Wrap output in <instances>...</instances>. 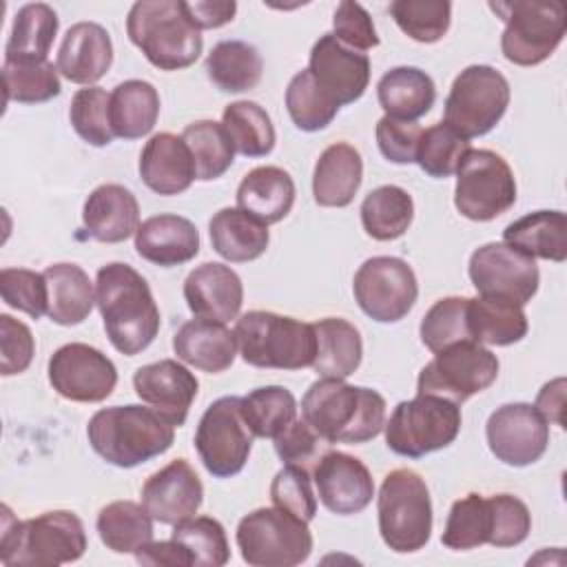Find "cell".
Here are the masks:
<instances>
[{
  "label": "cell",
  "mask_w": 567,
  "mask_h": 567,
  "mask_svg": "<svg viewBox=\"0 0 567 567\" xmlns=\"http://www.w3.org/2000/svg\"><path fill=\"white\" fill-rule=\"evenodd\" d=\"M95 306L111 346L135 357L146 350L159 332V308L146 279L128 264L111 261L97 270Z\"/></svg>",
  "instance_id": "1"
},
{
  "label": "cell",
  "mask_w": 567,
  "mask_h": 567,
  "mask_svg": "<svg viewBox=\"0 0 567 567\" xmlns=\"http://www.w3.org/2000/svg\"><path fill=\"white\" fill-rule=\"evenodd\" d=\"M301 419L326 443H365L385 425V399L343 379L321 377L301 399Z\"/></svg>",
  "instance_id": "2"
},
{
  "label": "cell",
  "mask_w": 567,
  "mask_h": 567,
  "mask_svg": "<svg viewBox=\"0 0 567 567\" xmlns=\"http://www.w3.org/2000/svg\"><path fill=\"white\" fill-rule=\"evenodd\" d=\"M86 436L97 456L131 470L168 452L175 441V425L153 408L111 405L91 416Z\"/></svg>",
  "instance_id": "3"
},
{
  "label": "cell",
  "mask_w": 567,
  "mask_h": 567,
  "mask_svg": "<svg viewBox=\"0 0 567 567\" xmlns=\"http://www.w3.org/2000/svg\"><path fill=\"white\" fill-rule=\"evenodd\" d=\"M86 532L78 514L69 509L44 512L35 518L16 520L2 505L0 560L7 567H55L82 558Z\"/></svg>",
  "instance_id": "4"
},
{
  "label": "cell",
  "mask_w": 567,
  "mask_h": 567,
  "mask_svg": "<svg viewBox=\"0 0 567 567\" xmlns=\"http://www.w3.org/2000/svg\"><path fill=\"white\" fill-rule=\"evenodd\" d=\"M128 40L159 71H179L197 62L204 49L182 0H140L126 16Z\"/></svg>",
  "instance_id": "5"
},
{
  "label": "cell",
  "mask_w": 567,
  "mask_h": 567,
  "mask_svg": "<svg viewBox=\"0 0 567 567\" xmlns=\"http://www.w3.org/2000/svg\"><path fill=\"white\" fill-rule=\"evenodd\" d=\"M241 359L255 368L301 370L312 368L317 337L312 323L270 310H250L235 323Z\"/></svg>",
  "instance_id": "6"
},
{
  "label": "cell",
  "mask_w": 567,
  "mask_h": 567,
  "mask_svg": "<svg viewBox=\"0 0 567 567\" xmlns=\"http://www.w3.org/2000/svg\"><path fill=\"white\" fill-rule=\"evenodd\" d=\"M379 534L396 554H412L432 536V498L423 476L399 467L385 474L377 496Z\"/></svg>",
  "instance_id": "7"
},
{
  "label": "cell",
  "mask_w": 567,
  "mask_h": 567,
  "mask_svg": "<svg viewBox=\"0 0 567 567\" xmlns=\"http://www.w3.org/2000/svg\"><path fill=\"white\" fill-rule=\"evenodd\" d=\"M461 405L436 394H416L396 403L385 421L388 447L408 458H421L454 443L461 432Z\"/></svg>",
  "instance_id": "8"
},
{
  "label": "cell",
  "mask_w": 567,
  "mask_h": 567,
  "mask_svg": "<svg viewBox=\"0 0 567 567\" xmlns=\"http://www.w3.org/2000/svg\"><path fill=\"white\" fill-rule=\"evenodd\" d=\"M489 9L505 22L501 51L512 64L536 66L545 62L565 38V7L558 0L489 2Z\"/></svg>",
  "instance_id": "9"
},
{
  "label": "cell",
  "mask_w": 567,
  "mask_h": 567,
  "mask_svg": "<svg viewBox=\"0 0 567 567\" xmlns=\"http://www.w3.org/2000/svg\"><path fill=\"white\" fill-rule=\"evenodd\" d=\"M235 538L244 563L252 567H295L312 551L308 523L279 507H259L246 514Z\"/></svg>",
  "instance_id": "10"
},
{
  "label": "cell",
  "mask_w": 567,
  "mask_h": 567,
  "mask_svg": "<svg viewBox=\"0 0 567 567\" xmlns=\"http://www.w3.org/2000/svg\"><path fill=\"white\" fill-rule=\"evenodd\" d=\"M509 82L489 64H470L452 82L443 122L465 140L487 135L509 106Z\"/></svg>",
  "instance_id": "11"
},
{
  "label": "cell",
  "mask_w": 567,
  "mask_h": 567,
  "mask_svg": "<svg viewBox=\"0 0 567 567\" xmlns=\"http://www.w3.org/2000/svg\"><path fill=\"white\" fill-rule=\"evenodd\" d=\"M516 202L509 164L489 148H470L456 168L454 206L472 221H492Z\"/></svg>",
  "instance_id": "12"
},
{
  "label": "cell",
  "mask_w": 567,
  "mask_h": 567,
  "mask_svg": "<svg viewBox=\"0 0 567 567\" xmlns=\"http://www.w3.org/2000/svg\"><path fill=\"white\" fill-rule=\"evenodd\" d=\"M498 377V359L492 350L476 341H458L443 348L423 365L416 394H436L454 403L487 390Z\"/></svg>",
  "instance_id": "13"
},
{
  "label": "cell",
  "mask_w": 567,
  "mask_h": 567,
  "mask_svg": "<svg viewBox=\"0 0 567 567\" xmlns=\"http://www.w3.org/2000/svg\"><path fill=\"white\" fill-rule=\"evenodd\" d=\"M255 434L241 414V396H221L202 414L195 430V450L215 478L239 474L250 456Z\"/></svg>",
  "instance_id": "14"
},
{
  "label": "cell",
  "mask_w": 567,
  "mask_h": 567,
  "mask_svg": "<svg viewBox=\"0 0 567 567\" xmlns=\"http://www.w3.org/2000/svg\"><path fill=\"white\" fill-rule=\"evenodd\" d=\"M354 301L379 323L401 321L419 297V284L412 266L401 257H370L354 272Z\"/></svg>",
  "instance_id": "15"
},
{
  "label": "cell",
  "mask_w": 567,
  "mask_h": 567,
  "mask_svg": "<svg viewBox=\"0 0 567 567\" xmlns=\"http://www.w3.org/2000/svg\"><path fill=\"white\" fill-rule=\"evenodd\" d=\"M467 275L481 297L507 299L518 306L532 301L540 284L536 261L505 241L478 246L470 257Z\"/></svg>",
  "instance_id": "16"
},
{
  "label": "cell",
  "mask_w": 567,
  "mask_h": 567,
  "mask_svg": "<svg viewBox=\"0 0 567 567\" xmlns=\"http://www.w3.org/2000/svg\"><path fill=\"white\" fill-rule=\"evenodd\" d=\"M49 383L66 401L100 403L117 385L115 363L89 343H64L49 359Z\"/></svg>",
  "instance_id": "17"
},
{
  "label": "cell",
  "mask_w": 567,
  "mask_h": 567,
  "mask_svg": "<svg viewBox=\"0 0 567 567\" xmlns=\"http://www.w3.org/2000/svg\"><path fill=\"white\" fill-rule=\"evenodd\" d=\"M489 452L509 467L536 463L549 445V423L529 403L496 408L485 425Z\"/></svg>",
  "instance_id": "18"
},
{
  "label": "cell",
  "mask_w": 567,
  "mask_h": 567,
  "mask_svg": "<svg viewBox=\"0 0 567 567\" xmlns=\"http://www.w3.org/2000/svg\"><path fill=\"white\" fill-rule=\"evenodd\" d=\"M308 71L317 86L339 104V109L357 102L370 82L368 55L341 44L332 33L321 35L312 44Z\"/></svg>",
  "instance_id": "19"
},
{
  "label": "cell",
  "mask_w": 567,
  "mask_h": 567,
  "mask_svg": "<svg viewBox=\"0 0 567 567\" xmlns=\"http://www.w3.org/2000/svg\"><path fill=\"white\" fill-rule=\"evenodd\" d=\"M317 496L337 516L363 512L374 496V481L363 461L346 452H323L312 470Z\"/></svg>",
  "instance_id": "20"
},
{
  "label": "cell",
  "mask_w": 567,
  "mask_h": 567,
  "mask_svg": "<svg viewBox=\"0 0 567 567\" xmlns=\"http://www.w3.org/2000/svg\"><path fill=\"white\" fill-rule=\"evenodd\" d=\"M135 394L155 412H159L171 425L186 423L188 410L197 396V377L175 359H159L146 363L133 374Z\"/></svg>",
  "instance_id": "21"
},
{
  "label": "cell",
  "mask_w": 567,
  "mask_h": 567,
  "mask_svg": "<svg viewBox=\"0 0 567 567\" xmlns=\"http://www.w3.org/2000/svg\"><path fill=\"white\" fill-rule=\"evenodd\" d=\"M204 503V485L188 461L175 458L142 485V505L153 520L175 525L197 514Z\"/></svg>",
  "instance_id": "22"
},
{
  "label": "cell",
  "mask_w": 567,
  "mask_h": 567,
  "mask_svg": "<svg viewBox=\"0 0 567 567\" xmlns=\"http://www.w3.org/2000/svg\"><path fill=\"white\" fill-rule=\"evenodd\" d=\"M184 299L197 319L228 323L239 317L244 284L230 266L206 261L188 272L184 281Z\"/></svg>",
  "instance_id": "23"
},
{
  "label": "cell",
  "mask_w": 567,
  "mask_h": 567,
  "mask_svg": "<svg viewBox=\"0 0 567 567\" xmlns=\"http://www.w3.org/2000/svg\"><path fill=\"white\" fill-rule=\"evenodd\" d=\"M113 64V42L97 22H75L62 38L55 66L73 84H95Z\"/></svg>",
  "instance_id": "24"
},
{
  "label": "cell",
  "mask_w": 567,
  "mask_h": 567,
  "mask_svg": "<svg viewBox=\"0 0 567 567\" xmlns=\"http://www.w3.org/2000/svg\"><path fill=\"white\" fill-rule=\"evenodd\" d=\"M140 177L157 195H179L197 179V168L182 135L155 133L140 153Z\"/></svg>",
  "instance_id": "25"
},
{
  "label": "cell",
  "mask_w": 567,
  "mask_h": 567,
  "mask_svg": "<svg viewBox=\"0 0 567 567\" xmlns=\"http://www.w3.org/2000/svg\"><path fill=\"white\" fill-rule=\"evenodd\" d=\"M135 250L148 264L173 268L197 257L199 230L182 215L162 213L144 219L135 230Z\"/></svg>",
  "instance_id": "26"
},
{
  "label": "cell",
  "mask_w": 567,
  "mask_h": 567,
  "mask_svg": "<svg viewBox=\"0 0 567 567\" xmlns=\"http://www.w3.org/2000/svg\"><path fill=\"white\" fill-rule=\"evenodd\" d=\"M82 224L91 239L120 244L140 226L137 197L122 184H100L84 202Z\"/></svg>",
  "instance_id": "27"
},
{
  "label": "cell",
  "mask_w": 567,
  "mask_h": 567,
  "mask_svg": "<svg viewBox=\"0 0 567 567\" xmlns=\"http://www.w3.org/2000/svg\"><path fill=\"white\" fill-rule=\"evenodd\" d=\"M173 350L179 361L219 374L228 370L237 354V337L219 321L190 319L173 337Z\"/></svg>",
  "instance_id": "28"
},
{
  "label": "cell",
  "mask_w": 567,
  "mask_h": 567,
  "mask_svg": "<svg viewBox=\"0 0 567 567\" xmlns=\"http://www.w3.org/2000/svg\"><path fill=\"white\" fill-rule=\"evenodd\" d=\"M363 179L361 153L348 144H330L317 159L312 173V195L319 206L346 208L352 204Z\"/></svg>",
  "instance_id": "29"
},
{
  "label": "cell",
  "mask_w": 567,
  "mask_h": 567,
  "mask_svg": "<svg viewBox=\"0 0 567 567\" xmlns=\"http://www.w3.org/2000/svg\"><path fill=\"white\" fill-rule=\"evenodd\" d=\"M295 182L279 166H257L244 175L237 186V208L252 215L261 224L281 221L295 204Z\"/></svg>",
  "instance_id": "30"
},
{
  "label": "cell",
  "mask_w": 567,
  "mask_h": 567,
  "mask_svg": "<svg viewBox=\"0 0 567 567\" xmlns=\"http://www.w3.org/2000/svg\"><path fill=\"white\" fill-rule=\"evenodd\" d=\"M503 241L532 259H567V217L563 210H536L503 230Z\"/></svg>",
  "instance_id": "31"
},
{
  "label": "cell",
  "mask_w": 567,
  "mask_h": 567,
  "mask_svg": "<svg viewBox=\"0 0 567 567\" xmlns=\"http://www.w3.org/2000/svg\"><path fill=\"white\" fill-rule=\"evenodd\" d=\"M213 250L233 264L261 257L270 244L268 226L241 208H221L208 221Z\"/></svg>",
  "instance_id": "32"
},
{
  "label": "cell",
  "mask_w": 567,
  "mask_h": 567,
  "mask_svg": "<svg viewBox=\"0 0 567 567\" xmlns=\"http://www.w3.org/2000/svg\"><path fill=\"white\" fill-rule=\"evenodd\" d=\"M317 337V354L312 370L319 377L346 379L357 372L363 359L361 332L341 317H326L312 323Z\"/></svg>",
  "instance_id": "33"
},
{
  "label": "cell",
  "mask_w": 567,
  "mask_h": 567,
  "mask_svg": "<svg viewBox=\"0 0 567 567\" xmlns=\"http://www.w3.org/2000/svg\"><path fill=\"white\" fill-rule=\"evenodd\" d=\"M377 97L385 115L414 122L434 106L436 86L434 80L416 66H394L379 80Z\"/></svg>",
  "instance_id": "34"
},
{
  "label": "cell",
  "mask_w": 567,
  "mask_h": 567,
  "mask_svg": "<svg viewBox=\"0 0 567 567\" xmlns=\"http://www.w3.org/2000/svg\"><path fill=\"white\" fill-rule=\"evenodd\" d=\"M109 117L115 137L140 140L159 117V93L146 80H126L111 91Z\"/></svg>",
  "instance_id": "35"
},
{
  "label": "cell",
  "mask_w": 567,
  "mask_h": 567,
  "mask_svg": "<svg viewBox=\"0 0 567 567\" xmlns=\"http://www.w3.org/2000/svg\"><path fill=\"white\" fill-rule=\"evenodd\" d=\"M467 330L481 346H512L527 334L529 323L523 306L478 295L467 301Z\"/></svg>",
  "instance_id": "36"
},
{
  "label": "cell",
  "mask_w": 567,
  "mask_h": 567,
  "mask_svg": "<svg viewBox=\"0 0 567 567\" xmlns=\"http://www.w3.org/2000/svg\"><path fill=\"white\" fill-rule=\"evenodd\" d=\"M49 284V319L58 326L82 323L93 306L95 290L89 275L78 264H53L44 270Z\"/></svg>",
  "instance_id": "37"
},
{
  "label": "cell",
  "mask_w": 567,
  "mask_h": 567,
  "mask_svg": "<svg viewBox=\"0 0 567 567\" xmlns=\"http://www.w3.org/2000/svg\"><path fill=\"white\" fill-rule=\"evenodd\" d=\"M261 73V53L244 40H221L206 58V75L224 93H244L255 89Z\"/></svg>",
  "instance_id": "38"
},
{
  "label": "cell",
  "mask_w": 567,
  "mask_h": 567,
  "mask_svg": "<svg viewBox=\"0 0 567 567\" xmlns=\"http://www.w3.org/2000/svg\"><path fill=\"white\" fill-rule=\"evenodd\" d=\"M58 13L47 2H31L18 9L4 47V60H47L58 35Z\"/></svg>",
  "instance_id": "39"
},
{
  "label": "cell",
  "mask_w": 567,
  "mask_h": 567,
  "mask_svg": "<svg viewBox=\"0 0 567 567\" xmlns=\"http://www.w3.org/2000/svg\"><path fill=\"white\" fill-rule=\"evenodd\" d=\"M363 230L377 241H392L405 235L414 219L412 195L394 184L379 186L361 202Z\"/></svg>",
  "instance_id": "40"
},
{
  "label": "cell",
  "mask_w": 567,
  "mask_h": 567,
  "mask_svg": "<svg viewBox=\"0 0 567 567\" xmlns=\"http://www.w3.org/2000/svg\"><path fill=\"white\" fill-rule=\"evenodd\" d=\"M95 529L106 549L115 554H135L153 540V518L133 501H113L97 514Z\"/></svg>",
  "instance_id": "41"
},
{
  "label": "cell",
  "mask_w": 567,
  "mask_h": 567,
  "mask_svg": "<svg viewBox=\"0 0 567 567\" xmlns=\"http://www.w3.org/2000/svg\"><path fill=\"white\" fill-rule=\"evenodd\" d=\"M233 146L244 157H266L272 153L277 135L266 109L250 100L230 102L221 113Z\"/></svg>",
  "instance_id": "42"
},
{
  "label": "cell",
  "mask_w": 567,
  "mask_h": 567,
  "mask_svg": "<svg viewBox=\"0 0 567 567\" xmlns=\"http://www.w3.org/2000/svg\"><path fill=\"white\" fill-rule=\"evenodd\" d=\"M182 140L193 153L197 179L202 182L221 177L235 162V146L221 122L197 120L182 131Z\"/></svg>",
  "instance_id": "43"
},
{
  "label": "cell",
  "mask_w": 567,
  "mask_h": 567,
  "mask_svg": "<svg viewBox=\"0 0 567 567\" xmlns=\"http://www.w3.org/2000/svg\"><path fill=\"white\" fill-rule=\"evenodd\" d=\"M58 66L49 60H4L2 82L7 102L40 104L60 95Z\"/></svg>",
  "instance_id": "44"
},
{
  "label": "cell",
  "mask_w": 567,
  "mask_h": 567,
  "mask_svg": "<svg viewBox=\"0 0 567 567\" xmlns=\"http://www.w3.org/2000/svg\"><path fill=\"white\" fill-rule=\"evenodd\" d=\"M241 414L259 439H275L297 419V401L284 385H264L241 396Z\"/></svg>",
  "instance_id": "45"
},
{
  "label": "cell",
  "mask_w": 567,
  "mask_h": 567,
  "mask_svg": "<svg viewBox=\"0 0 567 567\" xmlns=\"http://www.w3.org/2000/svg\"><path fill=\"white\" fill-rule=\"evenodd\" d=\"M492 536L489 503L481 494H467L452 503L441 543L454 551L476 549L487 545Z\"/></svg>",
  "instance_id": "46"
},
{
  "label": "cell",
  "mask_w": 567,
  "mask_h": 567,
  "mask_svg": "<svg viewBox=\"0 0 567 567\" xmlns=\"http://www.w3.org/2000/svg\"><path fill=\"white\" fill-rule=\"evenodd\" d=\"M177 540L193 558V567H221L230 558L224 525L213 516H190L173 525Z\"/></svg>",
  "instance_id": "47"
},
{
  "label": "cell",
  "mask_w": 567,
  "mask_h": 567,
  "mask_svg": "<svg viewBox=\"0 0 567 567\" xmlns=\"http://www.w3.org/2000/svg\"><path fill=\"white\" fill-rule=\"evenodd\" d=\"M286 109L292 124L299 131L315 133L323 131L339 113V104H334L312 80L310 71L303 69L292 75L286 89Z\"/></svg>",
  "instance_id": "48"
},
{
  "label": "cell",
  "mask_w": 567,
  "mask_h": 567,
  "mask_svg": "<svg viewBox=\"0 0 567 567\" xmlns=\"http://www.w3.org/2000/svg\"><path fill=\"white\" fill-rule=\"evenodd\" d=\"M388 11L396 27L421 44L439 42L452 20V4L447 0H394Z\"/></svg>",
  "instance_id": "49"
},
{
  "label": "cell",
  "mask_w": 567,
  "mask_h": 567,
  "mask_svg": "<svg viewBox=\"0 0 567 567\" xmlns=\"http://www.w3.org/2000/svg\"><path fill=\"white\" fill-rule=\"evenodd\" d=\"M470 297H443L421 319L419 334L430 352H441L458 341H472L467 330Z\"/></svg>",
  "instance_id": "50"
},
{
  "label": "cell",
  "mask_w": 567,
  "mask_h": 567,
  "mask_svg": "<svg viewBox=\"0 0 567 567\" xmlns=\"http://www.w3.org/2000/svg\"><path fill=\"white\" fill-rule=\"evenodd\" d=\"M470 140L458 135L445 122H439L421 133L416 164L423 173L436 179H445L456 173L461 159L470 151Z\"/></svg>",
  "instance_id": "51"
},
{
  "label": "cell",
  "mask_w": 567,
  "mask_h": 567,
  "mask_svg": "<svg viewBox=\"0 0 567 567\" xmlns=\"http://www.w3.org/2000/svg\"><path fill=\"white\" fill-rule=\"evenodd\" d=\"M109 100L111 93H106L102 86H86L80 89L69 109V120L73 131L91 146H109L113 142V128L109 117Z\"/></svg>",
  "instance_id": "52"
},
{
  "label": "cell",
  "mask_w": 567,
  "mask_h": 567,
  "mask_svg": "<svg viewBox=\"0 0 567 567\" xmlns=\"http://www.w3.org/2000/svg\"><path fill=\"white\" fill-rule=\"evenodd\" d=\"M0 295L9 308L20 310L31 319H40L49 312V284L44 272L29 268H2Z\"/></svg>",
  "instance_id": "53"
},
{
  "label": "cell",
  "mask_w": 567,
  "mask_h": 567,
  "mask_svg": "<svg viewBox=\"0 0 567 567\" xmlns=\"http://www.w3.org/2000/svg\"><path fill=\"white\" fill-rule=\"evenodd\" d=\"M270 498L275 507L286 509L306 523H310L317 514L312 481L308 470L301 465H286L275 474L270 483Z\"/></svg>",
  "instance_id": "54"
},
{
  "label": "cell",
  "mask_w": 567,
  "mask_h": 567,
  "mask_svg": "<svg viewBox=\"0 0 567 567\" xmlns=\"http://www.w3.org/2000/svg\"><path fill=\"white\" fill-rule=\"evenodd\" d=\"M492 512V536L487 545L516 547L532 532V514L527 505L512 494L487 496Z\"/></svg>",
  "instance_id": "55"
},
{
  "label": "cell",
  "mask_w": 567,
  "mask_h": 567,
  "mask_svg": "<svg viewBox=\"0 0 567 567\" xmlns=\"http://www.w3.org/2000/svg\"><path fill=\"white\" fill-rule=\"evenodd\" d=\"M332 35L341 44L361 53L379 47V35L370 13L363 4L352 0H343L337 4L332 16Z\"/></svg>",
  "instance_id": "56"
},
{
  "label": "cell",
  "mask_w": 567,
  "mask_h": 567,
  "mask_svg": "<svg viewBox=\"0 0 567 567\" xmlns=\"http://www.w3.org/2000/svg\"><path fill=\"white\" fill-rule=\"evenodd\" d=\"M423 128L414 122L396 120L390 115H383L377 122V144L381 155L392 164H412L416 162V151L421 142Z\"/></svg>",
  "instance_id": "57"
},
{
  "label": "cell",
  "mask_w": 567,
  "mask_h": 567,
  "mask_svg": "<svg viewBox=\"0 0 567 567\" xmlns=\"http://www.w3.org/2000/svg\"><path fill=\"white\" fill-rule=\"evenodd\" d=\"M35 354V341L27 323L0 315V372L2 377L24 372Z\"/></svg>",
  "instance_id": "58"
},
{
  "label": "cell",
  "mask_w": 567,
  "mask_h": 567,
  "mask_svg": "<svg viewBox=\"0 0 567 567\" xmlns=\"http://www.w3.org/2000/svg\"><path fill=\"white\" fill-rule=\"evenodd\" d=\"M321 441L323 439L303 419H295L284 432L275 436V452L286 465L306 467L308 461L317 458Z\"/></svg>",
  "instance_id": "59"
},
{
  "label": "cell",
  "mask_w": 567,
  "mask_h": 567,
  "mask_svg": "<svg viewBox=\"0 0 567 567\" xmlns=\"http://www.w3.org/2000/svg\"><path fill=\"white\" fill-rule=\"evenodd\" d=\"M184 7L188 18L199 31L219 29L233 22L237 13V2L233 0H193V2H184Z\"/></svg>",
  "instance_id": "60"
},
{
  "label": "cell",
  "mask_w": 567,
  "mask_h": 567,
  "mask_svg": "<svg viewBox=\"0 0 567 567\" xmlns=\"http://www.w3.org/2000/svg\"><path fill=\"white\" fill-rule=\"evenodd\" d=\"M135 560L140 565H168V567H193L190 554L177 540H159L146 543L135 551Z\"/></svg>",
  "instance_id": "61"
},
{
  "label": "cell",
  "mask_w": 567,
  "mask_h": 567,
  "mask_svg": "<svg viewBox=\"0 0 567 567\" xmlns=\"http://www.w3.org/2000/svg\"><path fill=\"white\" fill-rule=\"evenodd\" d=\"M534 408L538 410V414L554 425L565 427V419H563V410H565V379H551L549 383H545L536 396Z\"/></svg>",
  "instance_id": "62"
}]
</instances>
